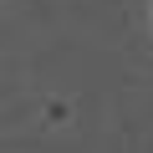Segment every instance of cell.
Instances as JSON below:
<instances>
[{"label": "cell", "mask_w": 153, "mask_h": 153, "mask_svg": "<svg viewBox=\"0 0 153 153\" xmlns=\"http://www.w3.org/2000/svg\"><path fill=\"white\" fill-rule=\"evenodd\" d=\"M148 31H153V0H148Z\"/></svg>", "instance_id": "cell-1"}]
</instances>
